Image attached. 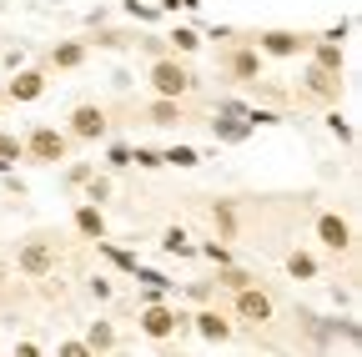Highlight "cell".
<instances>
[{
	"mask_svg": "<svg viewBox=\"0 0 362 357\" xmlns=\"http://www.w3.org/2000/svg\"><path fill=\"white\" fill-rule=\"evenodd\" d=\"M111 197V176H86V201H106Z\"/></svg>",
	"mask_w": 362,
	"mask_h": 357,
	"instance_id": "30",
	"label": "cell"
},
{
	"mask_svg": "<svg viewBox=\"0 0 362 357\" xmlns=\"http://www.w3.org/2000/svg\"><path fill=\"white\" fill-rule=\"evenodd\" d=\"M247 282H257L247 267H237V262H226V267H216V287L221 292H237V287H247Z\"/></svg>",
	"mask_w": 362,
	"mask_h": 357,
	"instance_id": "24",
	"label": "cell"
},
{
	"mask_svg": "<svg viewBox=\"0 0 362 357\" xmlns=\"http://www.w3.org/2000/svg\"><path fill=\"white\" fill-rule=\"evenodd\" d=\"M211 136H216V141H226V146H237V141H247V136H252V126H247L242 116H232V111H216V116H211Z\"/></svg>",
	"mask_w": 362,
	"mask_h": 357,
	"instance_id": "17",
	"label": "cell"
},
{
	"mask_svg": "<svg viewBox=\"0 0 362 357\" xmlns=\"http://www.w3.org/2000/svg\"><path fill=\"white\" fill-rule=\"evenodd\" d=\"M146 121L151 126H181L187 121V101L181 96H151L146 101Z\"/></svg>",
	"mask_w": 362,
	"mask_h": 357,
	"instance_id": "16",
	"label": "cell"
},
{
	"mask_svg": "<svg viewBox=\"0 0 362 357\" xmlns=\"http://www.w3.org/2000/svg\"><path fill=\"white\" fill-rule=\"evenodd\" d=\"M25 161L30 166H61V161H71V136H66V126H51V121H35L30 131H25Z\"/></svg>",
	"mask_w": 362,
	"mask_h": 357,
	"instance_id": "1",
	"label": "cell"
},
{
	"mask_svg": "<svg viewBox=\"0 0 362 357\" xmlns=\"http://www.w3.org/2000/svg\"><path fill=\"white\" fill-rule=\"evenodd\" d=\"M0 282H6V267H0Z\"/></svg>",
	"mask_w": 362,
	"mask_h": 357,
	"instance_id": "39",
	"label": "cell"
},
{
	"mask_svg": "<svg viewBox=\"0 0 362 357\" xmlns=\"http://www.w3.org/2000/svg\"><path fill=\"white\" fill-rule=\"evenodd\" d=\"M197 257H206V262H216V267H226V262H232V252H226L221 242H202V247H197Z\"/></svg>",
	"mask_w": 362,
	"mask_h": 357,
	"instance_id": "31",
	"label": "cell"
},
{
	"mask_svg": "<svg viewBox=\"0 0 362 357\" xmlns=\"http://www.w3.org/2000/svg\"><path fill=\"white\" fill-rule=\"evenodd\" d=\"M146 81H151V91H156V96H181V101H187L197 86H202V81H197V71L181 61V56H171V51H156V61H151Z\"/></svg>",
	"mask_w": 362,
	"mask_h": 357,
	"instance_id": "2",
	"label": "cell"
},
{
	"mask_svg": "<svg viewBox=\"0 0 362 357\" xmlns=\"http://www.w3.org/2000/svg\"><path fill=\"white\" fill-rule=\"evenodd\" d=\"M187 297H192V302H206V297H211V287H206V282H192V287H187Z\"/></svg>",
	"mask_w": 362,
	"mask_h": 357,
	"instance_id": "37",
	"label": "cell"
},
{
	"mask_svg": "<svg viewBox=\"0 0 362 357\" xmlns=\"http://www.w3.org/2000/svg\"><path fill=\"white\" fill-rule=\"evenodd\" d=\"M16 272L30 277V282H45L56 272V242H45V237H25L16 247Z\"/></svg>",
	"mask_w": 362,
	"mask_h": 357,
	"instance_id": "6",
	"label": "cell"
},
{
	"mask_svg": "<svg viewBox=\"0 0 362 357\" xmlns=\"http://www.w3.org/2000/svg\"><path fill=\"white\" fill-rule=\"evenodd\" d=\"M161 166L192 171V166H202V151H197V146H166V151H161Z\"/></svg>",
	"mask_w": 362,
	"mask_h": 357,
	"instance_id": "25",
	"label": "cell"
},
{
	"mask_svg": "<svg viewBox=\"0 0 362 357\" xmlns=\"http://www.w3.org/2000/svg\"><path fill=\"white\" fill-rule=\"evenodd\" d=\"M16 161H25V141L16 136V131H0V176H6Z\"/></svg>",
	"mask_w": 362,
	"mask_h": 357,
	"instance_id": "23",
	"label": "cell"
},
{
	"mask_svg": "<svg viewBox=\"0 0 362 357\" xmlns=\"http://www.w3.org/2000/svg\"><path fill=\"white\" fill-rule=\"evenodd\" d=\"M86 347H90V357H96V352H111V347H116V327H111L106 317H96V322L86 327Z\"/></svg>",
	"mask_w": 362,
	"mask_h": 357,
	"instance_id": "22",
	"label": "cell"
},
{
	"mask_svg": "<svg viewBox=\"0 0 362 357\" xmlns=\"http://www.w3.org/2000/svg\"><path fill=\"white\" fill-rule=\"evenodd\" d=\"M317 242H322L327 252H337V257H347L352 252V242H357V232H352V221L347 216H337V211H317Z\"/></svg>",
	"mask_w": 362,
	"mask_h": 357,
	"instance_id": "10",
	"label": "cell"
},
{
	"mask_svg": "<svg viewBox=\"0 0 362 357\" xmlns=\"http://www.w3.org/2000/svg\"><path fill=\"white\" fill-rule=\"evenodd\" d=\"M136 332L141 337H151V342H171V337H181L187 332V312H181L176 302H141L136 307Z\"/></svg>",
	"mask_w": 362,
	"mask_h": 357,
	"instance_id": "3",
	"label": "cell"
},
{
	"mask_svg": "<svg viewBox=\"0 0 362 357\" xmlns=\"http://www.w3.org/2000/svg\"><path fill=\"white\" fill-rule=\"evenodd\" d=\"M126 16H131V21H146V25H151V21H156L161 11H156V6H141V0H126Z\"/></svg>",
	"mask_w": 362,
	"mask_h": 357,
	"instance_id": "33",
	"label": "cell"
},
{
	"mask_svg": "<svg viewBox=\"0 0 362 357\" xmlns=\"http://www.w3.org/2000/svg\"><path fill=\"white\" fill-rule=\"evenodd\" d=\"M131 166L156 171V166H161V151H156V146H131Z\"/></svg>",
	"mask_w": 362,
	"mask_h": 357,
	"instance_id": "29",
	"label": "cell"
},
{
	"mask_svg": "<svg viewBox=\"0 0 362 357\" xmlns=\"http://www.w3.org/2000/svg\"><path fill=\"white\" fill-rule=\"evenodd\" d=\"M317 272H322V262H317L312 252H292L287 257V277L292 282H317Z\"/></svg>",
	"mask_w": 362,
	"mask_h": 357,
	"instance_id": "21",
	"label": "cell"
},
{
	"mask_svg": "<svg viewBox=\"0 0 362 357\" xmlns=\"http://www.w3.org/2000/svg\"><path fill=\"white\" fill-rule=\"evenodd\" d=\"M56 352H61V357H90V347H86V337H81V342L71 337V342H61Z\"/></svg>",
	"mask_w": 362,
	"mask_h": 357,
	"instance_id": "36",
	"label": "cell"
},
{
	"mask_svg": "<svg viewBox=\"0 0 362 357\" xmlns=\"http://www.w3.org/2000/svg\"><path fill=\"white\" fill-rule=\"evenodd\" d=\"M161 252H166V257H181V262H192V257H197V242L187 237V227H166V232H161Z\"/></svg>",
	"mask_w": 362,
	"mask_h": 357,
	"instance_id": "19",
	"label": "cell"
},
{
	"mask_svg": "<svg viewBox=\"0 0 362 357\" xmlns=\"http://www.w3.org/2000/svg\"><path fill=\"white\" fill-rule=\"evenodd\" d=\"M242 121L257 131V126H282V116L277 111H267V106H242Z\"/></svg>",
	"mask_w": 362,
	"mask_h": 357,
	"instance_id": "28",
	"label": "cell"
},
{
	"mask_svg": "<svg viewBox=\"0 0 362 357\" xmlns=\"http://www.w3.org/2000/svg\"><path fill=\"white\" fill-rule=\"evenodd\" d=\"M262 66H267V56L252 46V40H247V46H226V51H221V71L232 76L237 86H252V81L262 76Z\"/></svg>",
	"mask_w": 362,
	"mask_h": 357,
	"instance_id": "9",
	"label": "cell"
},
{
	"mask_svg": "<svg viewBox=\"0 0 362 357\" xmlns=\"http://www.w3.org/2000/svg\"><path fill=\"white\" fill-rule=\"evenodd\" d=\"M187 327H192L202 342H226V337H232V317H226L221 307H206V302L187 317Z\"/></svg>",
	"mask_w": 362,
	"mask_h": 357,
	"instance_id": "12",
	"label": "cell"
},
{
	"mask_svg": "<svg viewBox=\"0 0 362 357\" xmlns=\"http://www.w3.org/2000/svg\"><path fill=\"white\" fill-rule=\"evenodd\" d=\"M202 6V0H156V11L161 16H176V11H197Z\"/></svg>",
	"mask_w": 362,
	"mask_h": 357,
	"instance_id": "34",
	"label": "cell"
},
{
	"mask_svg": "<svg viewBox=\"0 0 362 357\" xmlns=\"http://www.w3.org/2000/svg\"><path fill=\"white\" fill-rule=\"evenodd\" d=\"M45 86H51V71H45V66H16L0 96H6V106H11V101H16V106H30V101L45 96Z\"/></svg>",
	"mask_w": 362,
	"mask_h": 357,
	"instance_id": "7",
	"label": "cell"
},
{
	"mask_svg": "<svg viewBox=\"0 0 362 357\" xmlns=\"http://www.w3.org/2000/svg\"><path fill=\"white\" fill-rule=\"evenodd\" d=\"M307 40H312V30L267 25V30H257V35H252V46H257L267 61H297V56H307Z\"/></svg>",
	"mask_w": 362,
	"mask_h": 357,
	"instance_id": "4",
	"label": "cell"
},
{
	"mask_svg": "<svg viewBox=\"0 0 362 357\" xmlns=\"http://www.w3.org/2000/svg\"><path fill=\"white\" fill-rule=\"evenodd\" d=\"M96 252H101V257L116 267V272H126V277L136 272V262H141L136 252H126V247H116V242H106V237H96Z\"/></svg>",
	"mask_w": 362,
	"mask_h": 357,
	"instance_id": "20",
	"label": "cell"
},
{
	"mask_svg": "<svg viewBox=\"0 0 362 357\" xmlns=\"http://www.w3.org/2000/svg\"><path fill=\"white\" fill-rule=\"evenodd\" d=\"M106 166H116V171L131 166V146H126V141H111V146H106Z\"/></svg>",
	"mask_w": 362,
	"mask_h": 357,
	"instance_id": "32",
	"label": "cell"
},
{
	"mask_svg": "<svg viewBox=\"0 0 362 357\" xmlns=\"http://www.w3.org/2000/svg\"><path fill=\"white\" fill-rule=\"evenodd\" d=\"M136 282H146V287H166V292H176V282L166 277V272H156V267H146V262H136V272H131Z\"/></svg>",
	"mask_w": 362,
	"mask_h": 357,
	"instance_id": "27",
	"label": "cell"
},
{
	"mask_svg": "<svg viewBox=\"0 0 362 357\" xmlns=\"http://www.w3.org/2000/svg\"><path fill=\"white\" fill-rule=\"evenodd\" d=\"M327 131H332V136H337L342 146H352V141H357V131H352V121H347V116H342L337 106L327 111Z\"/></svg>",
	"mask_w": 362,
	"mask_h": 357,
	"instance_id": "26",
	"label": "cell"
},
{
	"mask_svg": "<svg viewBox=\"0 0 362 357\" xmlns=\"http://www.w3.org/2000/svg\"><path fill=\"white\" fill-rule=\"evenodd\" d=\"M232 312H237V322H247V327H267L272 317H277L272 297H267L257 282H247V287H237V292H232Z\"/></svg>",
	"mask_w": 362,
	"mask_h": 357,
	"instance_id": "8",
	"label": "cell"
},
{
	"mask_svg": "<svg viewBox=\"0 0 362 357\" xmlns=\"http://www.w3.org/2000/svg\"><path fill=\"white\" fill-rule=\"evenodd\" d=\"M302 91H307L312 101H322V106H337V96H342V76L307 61V66H302Z\"/></svg>",
	"mask_w": 362,
	"mask_h": 357,
	"instance_id": "11",
	"label": "cell"
},
{
	"mask_svg": "<svg viewBox=\"0 0 362 357\" xmlns=\"http://www.w3.org/2000/svg\"><path fill=\"white\" fill-rule=\"evenodd\" d=\"M0 116H6V96H0Z\"/></svg>",
	"mask_w": 362,
	"mask_h": 357,
	"instance_id": "38",
	"label": "cell"
},
{
	"mask_svg": "<svg viewBox=\"0 0 362 357\" xmlns=\"http://www.w3.org/2000/svg\"><path fill=\"white\" fill-rule=\"evenodd\" d=\"M86 56H90V40H56L45 51V71H81Z\"/></svg>",
	"mask_w": 362,
	"mask_h": 357,
	"instance_id": "14",
	"label": "cell"
},
{
	"mask_svg": "<svg viewBox=\"0 0 362 357\" xmlns=\"http://www.w3.org/2000/svg\"><path fill=\"white\" fill-rule=\"evenodd\" d=\"M86 292L96 297V302H111V292H116V287H111V277H90V287H86Z\"/></svg>",
	"mask_w": 362,
	"mask_h": 357,
	"instance_id": "35",
	"label": "cell"
},
{
	"mask_svg": "<svg viewBox=\"0 0 362 357\" xmlns=\"http://www.w3.org/2000/svg\"><path fill=\"white\" fill-rule=\"evenodd\" d=\"M71 227H76L86 242L106 237V211H101V201H76V211H71Z\"/></svg>",
	"mask_w": 362,
	"mask_h": 357,
	"instance_id": "15",
	"label": "cell"
},
{
	"mask_svg": "<svg viewBox=\"0 0 362 357\" xmlns=\"http://www.w3.org/2000/svg\"><path fill=\"white\" fill-rule=\"evenodd\" d=\"M307 61L312 66H322V71H347V51H342V40H332V35H312L307 40Z\"/></svg>",
	"mask_w": 362,
	"mask_h": 357,
	"instance_id": "13",
	"label": "cell"
},
{
	"mask_svg": "<svg viewBox=\"0 0 362 357\" xmlns=\"http://www.w3.org/2000/svg\"><path fill=\"white\" fill-rule=\"evenodd\" d=\"M161 40H166L171 56H197V51H202V30H197V25H171Z\"/></svg>",
	"mask_w": 362,
	"mask_h": 357,
	"instance_id": "18",
	"label": "cell"
},
{
	"mask_svg": "<svg viewBox=\"0 0 362 357\" xmlns=\"http://www.w3.org/2000/svg\"><path fill=\"white\" fill-rule=\"evenodd\" d=\"M66 136H71V141H81V146H96V141H106V136H111V116H106V106H96V101H81V106L66 116Z\"/></svg>",
	"mask_w": 362,
	"mask_h": 357,
	"instance_id": "5",
	"label": "cell"
}]
</instances>
